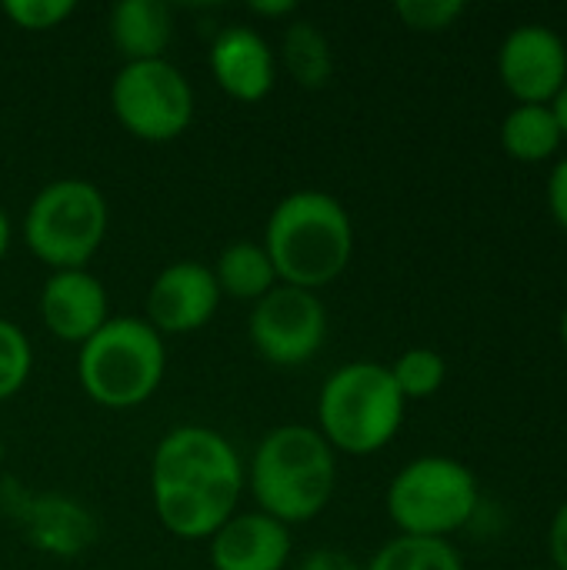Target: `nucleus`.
Instances as JSON below:
<instances>
[{
  "mask_svg": "<svg viewBox=\"0 0 567 570\" xmlns=\"http://www.w3.org/2000/svg\"><path fill=\"white\" fill-rule=\"evenodd\" d=\"M548 207H551V217L558 220V227L567 234V157L555 164V170L548 177Z\"/></svg>",
  "mask_w": 567,
  "mask_h": 570,
  "instance_id": "a878e982",
  "label": "nucleus"
},
{
  "mask_svg": "<svg viewBox=\"0 0 567 570\" xmlns=\"http://www.w3.org/2000/svg\"><path fill=\"white\" fill-rule=\"evenodd\" d=\"M0 504H7L13 521L23 528V538L53 558L80 554L97 534L90 511L63 494H27L23 488L7 484V494L0 491Z\"/></svg>",
  "mask_w": 567,
  "mask_h": 570,
  "instance_id": "f8f14e48",
  "label": "nucleus"
},
{
  "mask_svg": "<svg viewBox=\"0 0 567 570\" xmlns=\"http://www.w3.org/2000/svg\"><path fill=\"white\" fill-rule=\"evenodd\" d=\"M394 13L404 20V27L418 33H441L454 27V20L465 13L461 0H401L394 3Z\"/></svg>",
  "mask_w": 567,
  "mask_h": 570,
  "instance_id": "b1692460",
  "label": "nucleus"
},
{
  "mask_svg": "<svg viewBox=\"0 0 567 570\" xmlns=\"http://www.w3.org/2000/svg\"><path fill=\"white\" fill-rule=\"evenodd\" d=\"M214 570H284L294 554L291 528L264 511H237L207 541Z\"/></svg>",
  "mask_w": 567,
  "mask_h": 570,
  "instance_id": "2eb2a0df",
  "label": "nucleus"
},
{
  "mask_svg": "<svg viewBox=\"0 0 567 570\" xmlns=\"http://www.w3.org/2000/svg\"><path fill=\"white\" fill-rule=\"evenodd\" d=\"M498 77L518 104H551L567 83L565 40L545 23L515 27L498 50Z\"/></svg>",
  "mask_w": 567,
  "mask_h": 570,
  "instance_id": "9d476101",
  "label": "nucleus"
},
{
  "mask_svg": "<svg viewBox=\"0 0 567 570\" xmlns=\"http://www.w3.org/2000/svg\"><path fill=\"white\" fill-rule=\"evenodd\" d=\"M277 281L301 291H324L354 257V220L324 190H294L277 200L261 237Z\"/></svg>",
  "mask_w": 567,
  "mask_h": 570,
  "instance_id": "f03ea898",
  "label": "nucleus"
},
{
  "mask_svg": "<svg viewBox=\"0 0 567 570\" xmlns=\"http://www.w3.org/2000/svg\"><path fill=\"white\" fill-rule=\"evenodd\" d=\"M251 13H257V17H291V13H297V3L294 0H261V3H251Z\"/></svg>",
  "mask_w": 567,
  "mask_h": 570,
  "instance_id": "cd10ccee",
  "label": "nucleus"
},
{
  "mask_svg": "<svg viewBox=\"0 0 567 570\" xmlns=\"http://www.w3.org/2000/svg\"><path fill=\"white\" fill-rule=\"evenodd\" d=\"M247 471L237 448L214 428L177 424L150 458V504L177 541H211L241 511Z\"/></svg>",
  "mask_w": 567,
  "mask_h": 570,
  "instance_id": "f257e3e1",
  "label": "nucleus"
},
{
  "mask_svg": "<svg viewBox=\"0 0 567 570\" xmlns=\"http://www.w3.org/2000/svg\"><path fill=\"white\" fill-rule=\"evenodd\" d=\"M388 371L404 401L434 397L448 381V361L434 347H408Z\"/></svg>",
  "mask_w": 567,
  "mask_h": 570,
  "instance_id": "412c9836",
  "label": "nucleus"
},
{
  "mask_svg": "<svg viewBox=\"0 0 567 570\" xmlns=\"http://www.w3.org/2000/svg\"><path fill=\"white\" fill-rule=\"evenodd\" d=\"M40 321L63 344H87L114 314L100 277L84 271H50L40 287Z\"/></svg>",
  "mask_w": 567,
  "mask_h": 570,
  "instance_id": "4468645a",
  "label": "nucleus"
},
{
  "mask_svg": "<svg viewBox=\"0 0 567 570\" xmlns=\"http://www.w3.org/2000/svg\"><path fill=\"white\" fill-rule=\"evenodd\" d=\"M277 60L284 63V70L307 90H317L331 80L334 73V53H331V40L321 33L317 23L311 20H291L284 27L281 37V53Z\"/></svg>",
  "mask_w": 567,
  "mask_h": 570,
  "instance_id": "6ab92c4d",
  "label": "nucleus"
},
{
  "mask_svg": "<svg viewBox=\"0 0 567 570\" xmlns=\"http://www.w3.org/2000/svg\"><path fill=\"white\" fill-rule=\"evenodd\" d=\"M110 230V204L104 190L84 177L43 184L20 220L27 250L50 271H84L104 247Z\"/></svg>",
  "mask_w": 567,
  "mask_h": 570,
  "instance_id": "423d86ee",
  "label": "nucleus"
},
{
  "mask_svg": "<svg viewBox=\"0 0 567 570\" xmlns=\"http://www.w3.org/2000/svg\"><path fill=\"white\" fill-rule=\"evenodd\" d=\"M33 374V347L20 324L0 317V404L13 401Z\"/></svg>",
  "mask_w": 567,
  "mask_h": 570,
  "instance_id": "4be33fe9",
  "label": "nucleus"
},
{
  "mask_svg": "<svg viewBox=\"0 0 567 570\" xmlns=\"http://www.w3.org/2000/svg\"><path fill=\"white\" fill-rule=\"evenodd\" d=\"M110 110L130 137L167 144L194 120V87L167 57L124 63L110 80Z\"/></svg>",
  "mask_w": 567,
  "mask_h": 570,
  "instance_id": "6e6552de",
  "label": "nucleus"
},
{
  "mask_svg": "<svg viewBox=\"0 0 567 570\" xmlns=\"http://www.w3.org/2000/svg\"><path fill=\"white\" fill-rule=\"evenodd\" d=\"M244 471L257 511L287 528L321 518L338 488V454L311 424L267 431Z\"/></svg>",
  "mask_w": 567,
  "mask_h": 570,
  "instance_id": "7ed1b4c3",
  "label": "nucleus"
},
{
  "mask_svg": "<svg viewBox=\"0 0 567 570\" xmlns=\"http://www.w3.org/2000/svg\"><path fill=\"white\" fill-rule=\"evenodd\" d=\"M251 347L274 367H301L314 361L328 341V307L314 291L277 284L247 317Z\"/></svg>",
  "mask_w": 567,
  "mask_h": 570,
  "instance_id": "1a4fd4ad",
  "label": "nucleus"
},
{
  "mask_svg": "<svg viewBox=\"0 0 567 570\" xmlns=\"http://www.w3.org/2000/svg\"><path fill=\"white\" fill-rule=\"evenodd\" d=\"M408 401L401 397L388 364L351 361L328 374L317 394V431L334 454L371 458L384 451L401 424Z\"/></svg>",
  "mask_w": 567,
  "mask_h": 570,
  "instance_id": "20e7f679",
  "label": "nucleus"
},
{
  "mask_svg": "<svg viewBox=\"0 0 567 570\" xmlns=\"http://www.w3.org/2000/svg\"><path fill=\"white\" fill-rule=\"evenodd\" d=\"M364 570H465V561L444 538L398 534L364 564Z\"/></svg>",
  "mask_w": 567,
  "mask_h": 570,
  "instance_id": "aec40b11",
  "label": "nucleus"
},
{
  "mask_svg": "<svg viewBox=\"0 0 567 570\" xmlns=\"http://www.w3.org/2000/svg\"><path fill=\"white\" fill-rule=\"evenodd\" d=\"M221 291L214 271L201 261H174L167 264L147 291L144 321L160 337L194 334L207 327L221 307Z\"/></svg>",
  "mask_w": 567,
  "mask_h": 570,
  "instance_id": "9b49d317",
  "label": "nucleus"
},
{
  "mask_svg": "<svg viewBox=\"0 0 567 570\" xmlns=\"http://www.w3.org/2000/svg\"><path fill=\"white\" fill-rule=\"evenodd\" d=\"M565 134L558 127V117L551 104H518L501 120V147L508 157L521 164H541L551 154H558Z\"/></svg>",
  "mask_w": 567,
  "mask_h": 570,
  "instance_id": "a211bd4d",
  "label": "nucleus"
},
{
  "mask_svg": "<svg viewBox=\"0 0 567 570\" xmlns=\"http://www.w3.org/2000/svg\"><path fill=\"white\" fill-rule=\"evenodd\" d=\"M107 33L124 63L160 60L174 40V10L160 0H120L107 13Z\"/></svg>",
  "mask_w": 567,
  "mask_h": 570,
  "instance_id": "dca6fc26",
  "label": "nucleus"
},
{
  "mask_svg": "<svg viewBox=\"0 0 567 570\" xmlns=\"http://www.w3.org/2000/svg\"><path fill=\"white\" fill-rule=\"evenodd\" d=\"M74 10H77L74 0H7L0 7V13L13 27L30 30V33H47V30L63 27L74 17Z\"/></svg>",
  "mask_w": 567,
  "mask_h": 570,
  "instance_id": "5701e85b",
  "label": "nucleus"
},
{
  "mask_svg": "<svg viewBox=\"0 0 567 570\" xmlns=\"http://www.w3.org/2000/svg\"><path fill=\"white\" fill-rule=\"evenodd\" d=\"M294 570H364V564H358L348 551H338V548H317V551H307L297 568Z\"/></svg>",
  "mask_w": 567,
  "mask_h": 570,
  "instance_id": "393cba45",
  "label": "nucleus"
},
{
  "mask_svg": "<svg viewBox=\"0 0 567 570\" xmlns=\"http://www.w3.org/2000/svg\"><path fill=\"white\" fill-rule=\"evenodd\" d=\"M561 344H565V347H567V311H565V314H561Z\"/></svg>",
  "mask_w": 567,
  "mask_h": 570,
  "instance_id": "7c9ffc66",
  "label": "nucleus"
},
{
  "mask_svg": "<svg viewBox=\"0 0 567 570\" xmlns=\"http://www.w3.org/2000/svg\"><path fill=\"white\" fill-rule=\"evenodd\" d=\"M551 110H555V117H558V127H561V134H565V140H567V83L561 87V94L551 100Z\"/></svg>",
  "mask_w": 567,
  "mask_h": 570,
  "instance_id": "c756f323",
  "label": "nucleus"
},
{
  "mask_svg": "<svg viewBox=\"0 0 567 570\" xmlns=\"http://www.w3.org/2000/svg\"><path fill=\"white\" fill-rule=\"evenodd\" d=\"M214 83L237 104H261L277 83V50L254 27H224L207 50Z\"/></svg>",
  "mask_w": 567,
  "mask_h": 570,
  "instance_id": "ddd939ff",
  "label": "nucleus"
},
{
  "mask_svg": "<svg viewBox=\"0 0 567 570\" xmlns=\"http://www.w3.org/2000/svg\"><path fill=\"white\" fill-rule=\"evenodd\" d=\"M167 374V344L144 317H110L77 347V384L107 411L147 404Z\"/></svg>",
  "mask_w": 567,
  "mask_h": 570,
  "instance_id": "39448f33",
  "label": "nucleus"
},
{
  "mask_svg": "<svg viewBox=\"0 0 567 570\" xmlns=\"http://www.w3.org/2000/svg\"><path fill=\"white\" fill-rule=\"evenodd\" d=\"M548 551H551L555 570H567V501L555 511V518H551V528H548Z\"/></svg>",
  "mask_w": 567,
  "mask_h": 570,
  "instance_id": "bb28decb",
  "label": "nucleus"
},
{
  "mask_svg": "<svg viewBox=\"0 0 567 570\" xmlns=\"http://www.w3.org/2000/svg\"><path fill=\"white\" fill-rule=\"evenodd\" d=\"M3 458H7V448H3V438H0V468H3Z\"/></svg>",
  "mask_w": 567,
  "mask_h": 570,
  "instance_id": "2f4dec72",
  "label": "nucleus"
},
{
  "mask_svg": "<svg viewBox=\"0 0 567 570\" xmlns=\"http://www.w3.org/2000/svg\"><path fill=\"white\" fill-rule=\"evenodd\" d=\"M481 491L468 464L424 454L408 461L388 484V518L411 538H451L478 511Z\"/></svg>",
  "mask_w": 567,
  "mask_h": 570,
  "instance_id": "0eeeda50",
  "label": "nucleus"
},
{
  "mask_svg": "<svg viewBox=\"0 0 567 570\" xmlns=\"http://www.w3.org/2000/svg\"><path fill=\"white\" fill-rule=\"evenodd\" d=\"M535 570H551V568H535Z\"/></svg>",
  "mask_w": 567,
  "mask_h": 570,
  "instance_id": "473e14b6",
  "label": "nucleus"
},
{
  "mask_svg": "<svg viewBox=\"0 0 567 570\" xmlns=\"http://www.w3.org/2000/svg\"><path fill=\"white\" fill-rule=\"evenodd\" d=\"M10 244H13V224H10L7 210L0 207V264H3L7 254H10Z\"/></svg>",
  "mask_w": 567,
  "mask_h": 570,
  "instance_id": "c85d7f7f",
  "label": "nucleus"
},
{
  "mask_svg": "<svg viewBox=\"0 0 567 570\" xmlns=\"http://www.w3.org/2000/svg\"><path fill=\"white\" fill-rule=\"evenodd\" d=\"M211 271H214L221 297L241 301V304H257L264 294H271L281 284L261 240H234V244H227L217 254Z\"/></svg>",
  "mask_w": 567,
  "mask_h": 570,
  "instance_id": "f3484780",
  "label": "nucleus"
}]
</instances>
